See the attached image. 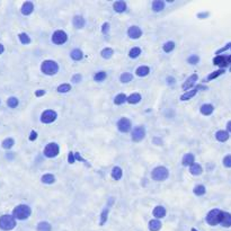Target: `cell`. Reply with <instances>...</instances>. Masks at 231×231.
I'll return each instance as SVG.
<instances>
[{"mask_svg":"<svg viewBox=\"0 0 231 231\" xmlns=\"http://www.w3.org/2000/svg\"><path fill=\"white\" fill-rule=\"evenodd\" d=\"M36 138H37V133H36L35 131L31 132V135H30V140H31V141H34V140H36Z\"/></svg>","mask_w":231,"mask_h":231,"instance_id":"f5cc1de1","label":"cell"},{"mask_svg":"<svg viewBox=\"0 0 231 231\" xmlns=\"http://www.w3.org/2000/svg\"><path fill=\"white\" fill-rule=\"evenodd\" d=\"M167 82H168V85H174L175 79L172 78V77H168V78H167Z\"/></svg>","mask_w":231,"mask_h":231,"instance_id":"db71d44e","label":"cell"},{"mask_svg":"<svg viewBox=\"0 0 231 231\" xmlns=\"http://www.w3.org/2000/svg\"><path fill=\"white\" fill-rule=\"evenodd\" d=\"M145 137V129L142 125H139V127H134L133 132H132V140L134 142H140L141 140H143Z\"/></svg>","mask_w":231,"mask_h":231,"instance_id":"9c48e42d","label":"cell"},{"mask_svg":"<svg viewBox=\"0 0 231 231\" xmlns=\"http://www.w3.org/2000/svg\"><path fill=\"white\" fill-rule=\"evenodd\" d=\"M222 215H223V211L219 209H213L211 210L206 215V222L209 223L210 226H217L219 223H221V220H222Z\"/></svg>","mask_w":231,"mask_h":231,"instance_id":"3957f363","label":"cell"},{"mask_svg":"<svg viewBox=\"0 0 231 231\" xmlns=\"http://www.w3.org/2000/svg\"><path fill=\"white\" fill-rule=\"evenodd\" d=\"M16 227V220L14 217L8 214H5L0 218V229L5 231L13 230Z\"/></svg>","mask_w":231,"mask_h":231,"instance_id":"5b68a950","label":"cell"},{"mask_svg":"<svg viewBox=\"0 0 231 231\" xmlns=\"http://www.w3.org/2000/svg\"><path fill=\"white\" fill-rule=\"evenodd\" d=\"M149 72H150V69H149V67H147V65H141V67L138 68L137 71H135L137 76H139V77H145V76L149 75Z\"/></svg>","mask_w":231,"mask_h":231,"instance_id":"cb8c5ba5","label":"cell"},{"mask_svg":"<svg viewBox=\"0 0 231 231\" xmlns=\"http://www.w3.org/2000/svg\"><path fill=\"white\" fill-rule=\"evenodd\" d=\"M117 129L122 133H127V132L131 130V122H130L129 118L127 117H122L120 121L117 122Z\"/></svg>","mask_w":231,"mask_h":231,"instance_id":"30bf717a","label":"cell"},{"mask_svg":"<svg viewBox=\"0 0 231 231\" xmlns=\"http://www.w3.org/2000/svg\"><path fill=\"white\" fill-rule=\"evenodd\" d=\"M107 217H108V209H104L102 214H100V226H104L105 222L107 221Z\"/></svg>","mask_w":231,"mask_h":231,"instance_id":"7bdbcfd3","label":"cell"},{"mask_svg":"<svg viewBox=\"0 0 231 231\" xmlns=\"http://www.w3.org/2000/svg\"><path fill=\"white\" fill-rule=\"evenodd\" d=\"M162 48H164V51L166 52V53H169V52H172L175 48V43L172 42V41L166 42V43L164 44V46H162Z\"/></svg>","mask_w":231,"mask_h":231,"instance_id":"74e56055","label":"cell"},{"mask_svg":"<svg viewBox=\"0 0 231 231\" xmlns=\"http://www.w3.org/2000/svg\"><path fill=\"white\" fill-rule=\"evenodd\" d=\"M37 231H51V224L45 221H42L37 224Z\"/></svg>","mask_w":231,"mask_h":231,"instance_id":"1f68e13d","label":"cell"},{"mask_svg":"<svg viewBox=\"0 0 231 231\" xmlns=\"http://www.w3.org/2000/svg\"><path fill=\"white\" fill-rule=\"evenodd\" d=\"M168 176H169V172H168V169L164 166L156 167V168L152 170V172H151L152 179L157 180V182H164V180H166L167 178H168Z\"/></svg>","mask_w":231,"mask_h":231,"instance_id":"277c9868","label":"cell"},{"mask_svg":"<svg viewBox=\"0 0 231 231\" xmlns=\"http://www.w3.org/2000/svg\"><path fill=\"white\" fill-rule=\"evenodd\" d=\"M71 90V86H70L69 83H62L58 87V92L59 93H68Z\"/></svg>","mask_w":231,"mask_h":231,"instance_id":"b9f144b4","label":"cell"},{"mask_svg":"<svg viewBox=\"0 0 231 231\" xmlns=\"http://www.w3.org/2000/svg\"><path fill=\"white\" fill-rule=\"evenodd\" d=\"M43 95H45V90H43V89H38L37 92L35 93V96L36 97H41L43 96Z\"/></svg>","mask_w":231,"mask_h":231,"instance_id":"816d5d0a","label":"cell"},{"mask_svg":"<svg viewBox=\"0 0 231 231\" xmlns=\"http://www.w3.org/2000/svg\"><path fill=\"white\" fill-rule=\"evenodd\" d=\"M213 63L215 65H219L221 69H223L224 67L231 63V55L230 57H223V55H218V57H215L213 59Z\"/></svg>","mask_w":231,"mask_h":231,"instance_id":"8fae6325","label":"cell"},{"mask_svg":"<svg viewBox=\"0 0 231 231\" xmlns=\"http://www.w3.org/2000/svg\"><path fill=\"white\" fill-rule=\"evenodd\" d=\"M18 37H19V41H20V43H23V44L31 43V38L26 33H20V34L18 35Z\"/></svg>","mask_w":231,"mask_h":231,"instance_id":"8d00e7d4","label":"cell"},{"mask_svg":"<svg viewBox=\"0 0 231 231\" xmlns=\"http://www.w3.org/2000/svg\"><path fill=\"white\" fill-rule=\"evenodd\" d=\"M70 55H71V58H72L75 61H79V60L82 59L83 54H82V51L81 50H79V48H75L71 53H70Z\"/></svg>","mask_w":231,"mask_h":231,"instance_id":"f546056e","label":"cell"},{"mask_svg":"<svg viewBox=\"0 0 231 231\" xmlns=\"http://www.w3.org/2000/svg\"><path fill=\"white\" fill-rule=\"evenodd\" d=\"M102 32H103V34H107V33L110 32V24H108V23H104V25H103V27H102Z\"/></svg>","mask_w":231,"mask_h":231,"instance_id":"7dc6e473","label":"cell"},{"mask_svg":"<svg viewBox=\"0 0 231 231\" xmlns=\"http://www.w3.org/2000/svg\"><path fill=\"white\" fill-rule=\"evenodd\" d=\"M141 54V48H133L130 50L129 52V57L131 58V59H135V58H138Z\"/></svg>","mask_w":231,"mask_h":231,"instance_id":"d590c367","label":"cell"},{"mask_svg":"<svg viewBox=\"0 0 231 231\" xmlns=\"http://www.w3.org/2000/svg\"><path fill=\"white\" fill-rule=\"evenodd\" d=\"M68 40V35L65 31H55L52 35V42L54 44H65Z\"/></svg>","mask_w":231,"mask_h":231,"instance_id":"ba28073f","label":"cell"},{"mask_svg":"<svg viewBox=\"0 0 231 231\" xmlns=\"http://www.w3.org/2000/svg\"><path fill=\"white\" fill-rule=\"evenodd\" d=\"M153 215H155L157 219L165 218V215H166V210H165V207L161 206V205H158V206H156L155 210H153Z\"/></svg>","mask_w":231,"mask_h":231,"instance_id":"e0dca14e","label":"cell"},{"mask_svg":"<svg viewBox=\"0 0 231 231\" xmlns=\"http://www.w3.org/2000/svg\"><path fill=\"white\" fill-rule=\"evenodd\" d=\"M81 78H82V77H81V75H79V73H78V75H75L72 77V81L75 83H77V82H79V81L81 80Z\"/></svg>","mask_w":231,"mask_h":231,"instance_id":"f907efd6","label":"cell"},{"mask_svg":"<svg viewBox=\"0 0 231 231\" xmlns=\"http://www.w3.org/2000/svg\"><path fill=\"white\" fill-rule=\"evenodd\" d=\"M187 61L189 65H196L197 62L200 61V58L197 57V55H191V57L187 59Z\"/></svg>","mask_w":231,"mask_h":231,"instance_id":"bcb514c9","label":"cell"},{"mask_svg":"<svg viewBox=\"0 0 231 231\" xmlns=\"http://www.w3.org/2000/svg\"><path fill=\"white\" fill-rule=\"evenodd\" d=\"M7 105H8L10 108H15L18 106V99H17L16 97H10V98H8V100H7Z\"/></svg>","mask_w":231,"mask_h":231,"instance_id":"60d3db41","label":"cell"},{"mask_svg":"<svg viewBox=\"0 0 231 231\" xmlns=\"http://www.w3.org/2000/svg\"><path fill=\"white\" fill-rule=\"evenodd\" d=\"M206 189L203 185H197L194 187V194L197 195V196H202V195H204Z\"/></svg>","mask_w":231,"mask_h":231,"instance_id":"836d02e7","label":"cell"},{"mask_svg":"<svg viewBox=\"0 0 231 231\" xmlns=\"http://www.w3.org/2000/svg\"><path fill=\"white\" fill-rule=\"evenodd\" d=\"M140 100H141V95L138 94V93L131 94L127 97V103H130V104H138Z\"/></svg>","mask_w":231,"mask_h":231,"instance_id":"f1b7e54d","label":"cell"},{"mask_svg":"<svg viewBox=\"0 0 231 231\" xmlns=\"http://www.w3.org/2000/svg\"><path fill=\"white\" fill-rule=\"evenodd\" d=\"M100 54H102V57L104 58V59H110V58L113 57L114 51L110 48H106L100 52Z\"/></svg>","mask_w":231,"mask_h":231,"instance_id":"d6a6232c","label":"cell"},{"mask_svg":"<svg viewBox=\"0 0 231 231\" xmlns=\"http://www.w3.org/2000/svg\"><path fill=\"white\" fill-rule=\"evenodd\" d=\"M165 8V3L162 0H156V1H153L152 3V9L153 11H156V13H159V11L164 10Z\"/></svg>","mask_w":231,"mask_h":231,"instance_id":"d4e9b609","label":"cell"},{"mask_svg":"<svg viewBox=\"0 0 231 231\" xmlns=\"http://www.w3.org/2000/svg\"><path fill=\"white\" fill-rule=\"evenodd\" d=\"M68 161H69V164H75V153L73 152H69Z\"/></svg>","mask_w":231,"mask_h":231,"instance_id":"c3c4849f","label":"cell"},{"mask_svg":"<svg viewBox=\"0 0 231 231\" xmlns=\"http://www.w3.org/2000/svg\"><path fill=\"white\" fill-rule=\"evenodd\" d=\"M57 117H58V114L55 110H44L43 113H42V115H41V122H42V123H45V124L52 123V122H54L57 120Z\"/></svg>","mask_w":231,"mask_h":231,"instance_id":"8992f818","label":"cell"},{"mask_svg":"<svg viewBox=\"0 0 231 231\" xmlns=\"http://www.w3.org/2000/svg\"><path fill=\"white\" fill-rule=\"evenodd\" d=\"M197 92H199V89H197V88L193 89V90H188V92H186L185 94L182 95V97H180V100L185 102V100L191 99V98H193V97L197 94Z\"/></svg>","mask_w":231,"mask_h":231,"instance_id":"7402d4cb","label":"cell"},{"mask_svg":"<svg viewBox=\"0 0 231 231\" xmlns=\"http://www.w3.org/2000/svg\"><path fill=\"white\" fill-rule=\"evenodd\" d=\"M197 79H199V76L196 75V73H194V75H192L189 78L187 79V80L185 81V82L183 83V89L184 90H186V92H188V89L192 88V86H193L194 83L196 82Z\"/></svg>","mask_w":231,"mask_h":231,"instance_id":"4fadbf2b","label":"cell"},{"mask_svg":"<svg viewBox=\"0 0 231 231\" xmlns=\"http://www.w3.org/2000/svg\"><path fill=\"white\" fill-rule=\"evenodd\" d=\"M3 51H5V48H3V44H0V54L3 53Z\"/></svg>","mask_w":231,"mask_h":231,"instance_id":"6f0895ef","label":"cell"},{"mask_svg":"<svg viewBox=\"0 0 231 231\" xmlns=\"http://www.w3.org/2000/svg\"><path fill=\"white\" fill-rule=\"evenodd\" d=\"M192 231H197L196 229H194V228H192Z\"/></svg>","mask_w":231,"mask_h":231,"instance_id":"680465c9","label":"cell"},{"mask_svg":"<svg viewBox=\"0 0 231 231\" xmlns=\"http://www.w3.org/2000/svg\"><path fill=\"white\" fill-rule=\"evenodd\" d=\"M215 138H217V140L220 141V142H226L227 140L229 139V133L227 131L220 130V131H218L215 133Z\"/></svg>","mask_w":231,"mask_h":231,"instance_id":"ffe728a7","label":"cell"},{"mask_svg":"<svg viewBox=\"0 0 231 231\" xmlns=\"http://www.w3.org/2000/svg\"><path fill=\"white\" fill-rule=\"evenodd\" d=\"M189 172H191L192 175H194V176H199V175L202 174V172H203V169H202L201 165L199 164H194L191 166V168H189Z\"/></svg>","mask_w":231,"mask_h":231,"instance_id":"4316f807","label":"cell"},{"mask_svg":"<svg viewBox=\"0 0 231 231\" xmlns=\"http://www.w3.org/2000/svg\"><path fill=\"white\" fill-rule=\"evenodd\" d=\"M226 72V71H224V69H219V70H217V71H214V72H212V73H210L209 75V77H207V80H213V79H215V78H218L219 76H221V75H223V73Z\"/></svg>","mask_w":231,"mask_h":231,"instance_id":"e575fe53","label":"cell"},{"mask_svg":"<svg viewBox=\"0 0 231 231\" xmlns=\"http://www.w3.org/2000/svg\"><path fill=\"white\" fill-rule=\"evenodd\" d=\"M125 102H127V95H124V94H118L117 96L114 98V104H116V105H122Z\"/></svg>","mask_w":231,"mask_h":231,"instance_id":"4dcf8cb0","label":"cell"},{"mask_svg":"<svg viewBox=\"0 0 231 231\" xmlns=\"http://www.w3.org/2000/svg\"><path fill=\"white\" fill-rule=\"evenodd\" d=\"M20 10H22V14L25 15V16L31 15V14L33 13V10H34V5H33V3H31V1H26V3H23Z\"/></svg>","mask_w":231,"mask_h":231,"instance_id":"5bb4252c","label":"cell"},{"mask_svg":"<svg viewBox=\"0 0 231 231\" xmlns=\"http://www.w3.org/2000/svg\"><path fill=\"white\" fill-rule=\"evenodd\" d=\"M112 177H113V179L115 180H120L122 178V176H123V172H122V169L120 168V167H114L113 170H112Z\"/></svg>","mask_w":231,"mask_h":231,"instance_id":"484cf974","label":"cell"},{"mask_svg":"<svg viewBox=\"0 0 231 231\" xmlns=\"http://www.w3.org/2000/svg\"><path fill=\"white\" fill-rule=\"evenodd\" d=\"M41 70L44 75L48 76H53L59 71V65L55 61L53 60H45V61L42 62L41 65Z\"/></svg>","mask_w":231,"mask_h":231,"instance_id":"6da1fadb","label":"cell"},{"mask_svg":"<svg viewBox=\"0 0 231 231\" xmlns=\"http://www.w3.org/2000/svg\"><path fill=\"white\" fill-rule=\"evenodd\" d=\"M59 151H60L59 145L55 142H51L48 143L45 147V149H44V155L48 158H54V157H57L59 155Z\"/></svg>","mask_w":231,"mask_h":231,"instance_id":"52a82bcc","label":"cell"},{"mask_svg":"<svg viewBox=\"0 0 231 231\" xmlns=\"http://www.w3.org/2000/svg\"><path fill=\"white\" fill-rule=\"evenodd\" d=\"M223 165L227 168H231V155H228L223 158Z\"/></svg>","mask_w":231,"mask_h":231,"instance_id":"f6af8a7d","label":"cell"},{"mask_svg":"<svg viewBox=\"0 0 231 231\" xmlns=\"http://www.w3.org/2000/svg\"><path fill=\"white\" fill-rule=\"evenodd\" d=\"M41 180H42V183H44V184H53L54 182H55V177H54V175H52V174H45L42 176Z\"/></svg>","mask_w":231,"mask_h":231,"instance_id":"83f0119b","label":"cell"},{"mask_svg":"<svg viewBox=\"0 0 231 231\" xmlns=\"http://www.w3.org/2000/svg\"><path fill=\"white\" fill-rule=\"evenodd\" d=\"M206 16H209V14H207V13L199 14V15H197V17H200V18H202V17H206Z\"/></svg>","mask_w":231,"mask_h":231,"instance_id":"11a10c76","label":"cell"},{"mask_svg":"<svg viewBox=\"0 0 231 231\" xmlns=\"http://www.w3.org/2000/svg\"><path fill=\"white\" fill-rule=\"evenodd\" d=\"M132 78H133V76L131 75V73H129V72H125V73H123V75H121V81L122 82H124V83H127V82H130V81L132 80Z\"/></svg>","mask_w":231,"mask_h":231,"instance_id":"ee69618b","label":"cell"},{"mask_svg":"<svg viewBox=\"0 0 231 231\" xmlns=\"http://www.w3.org/2000/svg\"><path fill=\"white\" fill-rule=\"evenodd\" d=\"M220 224H222V226L226 227V228H229V227H231V213L223 212L222 220H221Z\"/></svg>","mask_w":231,"mask_h":231,"instance_id":"d6986e66","label":"cell"},{"mask_svg":"<svg viewBox=\"0 0 231 231\" xmlns=\"http://www.w3.org/2000/svg\"><path fill=\"white\" fill-rule=\"evenodd\" d=\"M127 35L132 40H138V38L142 35V31L139 26H131L127 31Z\"/></svg>","mask_w":231,"mask_h":231,"instance_id":"7c38bea8","label":"cell"},{"mask_svg":"<svg viewBox=\"0 0 231 231\" xmlns=\"http://www.w3.org/2000/svg\"><path fill=\"white\" fill-rule=\"evenodd\" d=\"M194 160H195V158H194L193 153H186L183 157L182 164H183V166H192V165H194Z\"/></svg>","mask_w":231,"mask_h":231,"instance_id":"ac0fdd59","label":"cell"},{"mask_svg":"<svg viewBox=\"0 0 231 231\" xmlns=\"http://www.w3.org/2000/svg\"><path fill=\"white\" fill-rule=\"evenodd\" d=\"M106 77H107V75H106L105 71H99V72H97L94 76V79L95 81H104L106 79Z\"/></svg>","mask_w":231,"mask_h":231,"instance_id":"f35d334b","label":"cell"},{"mask_svg":"<svg viewBox=\"0 0 231 231\" xmlns=\"http://www.w3.org/2000/svg\"><path fill=\"white\" fill-rule=\"evenodd\" d=\"M72 24L76 28H82V27L85 26V19H83L81 16H79V15H77V16L73 17Z\"/></svg>","mask_w":231,"mask_h":231,"instance_id":"44dd1931","label":"cell"},{"mask_svg":"<svg viewBox=\"0 0 231 231\" xmlns=\"http://www.w3.org/2000/svg\"><path fill=\"white\" fill-rule=\"evenodd\" d=\"M230 70H231V69H230Z\"/></svg>","mask_w":231,"mask_h":231,"instance_id":"91938a15","label":"cell"},{"mask_svg":"<svg viewBox=\"0 0 231 231\" xmlns=\"http://www.w3.org/2000/svg\"><path fill=\"white\" fill-rule=\"evenodd\" d=\"M231 48V43H228L226 46H224V48H220V50H219V51L217 52V54H220V53H222V52H224V51H227V50H229V48Z\"/></svg>","mask_w":231,"mask_h":231,"instance_id":"681fc988","label":"cell"},{"mask_svg":"<svg viewBox=\"0 0 231 231\" xmlns=\"http://www.w3.org/2000/svg\"><path fill=\"white\" fill-rule=\"evenodd\" d=\"M31 212L32 211H31V207L28 205L20 204L14 209L13 217L15 219H18V220H26L31 215Z\"/></svg>","mask_w":231,"mask_h":231,"instance_id":"7a4b0ae2","label":"cell"},{"mask_svg":"<svg viewBox=\"0 0 231 231\" xmlns=\"http://www.w3.org/2000/svg\"><path fill=\"white\" fill-rule=\"evenodd\" d=\"M14 143H15L14 139H11V138H8V139H6V140H3V148L10 149L11 147L14 145Z\"/></svg>","mask_w":231,"mask_h":231,"instance_id":"ab89813d","label":"cell"},{"mask_svg":"<svg viewBox=\"0 0 231 231\" xmlns=\"http://www.w3.org/2000/svg\"><path fill=\"white\" fill-rule=\"evenodd\" d=\"M160 229H161V222L159 220L155 219V220H151L149 222V230L150 231H159Z\"/></svg>","mask_w":231,"mask_h":231,"instance_id":"603a6c76","label":"cell"},{"mask_svg":"<svg viewBox=\"0 0 231 231\" xmlns=\"http://www.w3.org/2000/svg\"><path fill=\"white\" fill-rule=\"evenodd\" d=\"M113 8L116 13H123V11L127 10V3H125V1H123V0H118V1L114 3Z\"/></svg>","mask_w":231,"mask_h":231,"instance_id":"9a60e30c","label":"cell"},{"mask_svg":"<svg viewBox=\"0 0 231 231\" xmlns=\"http://www.w3.org/2000/svg\"><path fill=\"white\" fill-rule=\"evenodd\" d=\"M227 129H228L229 132H231V121H229L228 124H227Z\"/></svg>","mask_w":231,"mask_h":231,"instance_id":"9f6ffc18","label":"cell"},{"mask_svg":"<svg viewBox=\"0 0 231 231\" xmlns=\"http://www.w3.org/2000/svg\"><path fill=\"white\" fill-rule=\"evenodd\" d=\"M200 110H201V113L203 114V115L209 116V115H211V114L213 113L214 107H213V105H211V104H204V105H202V106H201Z\"/></svg>","mask_w":231,"mask_h":231,"instance_id":"2e32d148","label":"cell"}]
</instances>
